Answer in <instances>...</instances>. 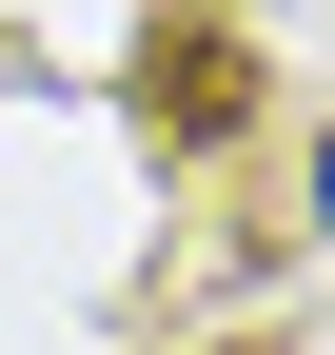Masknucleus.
I'll list each match as a JSON object with an SVG mask.
<instances>
[{
    "label": "nucleus",
    "instance_id": "obj_1",
    "mask_svg": "<svg viewBox=\"0 0 335 355\" xmlns=\"http://www.w3.org/2000/svg\"><path fill=\"white\" fill-rule=\"evenodd\" d=\"M138 99L178 119V139H217V119L257 99V79H237V40H217V20H178V40H158V60H138Z\"/></svg>",
    "mask_w": 335,
    "mask_h": 355
},
{
    "label": "nucleus",
    "instance_id": "obj_2",
    "mask_svg": "<svg viewBox=\"0 0 335 355\" xmlns=\"http://www.w3.org/2000/svg\"><path fill=\"white\" fill-rule=\"evenodd\" d=\"M316 237H335V139H316Z\"/></svg>",
    "mask_w": 335,
    "mask_h": 355
}]
</instances>
